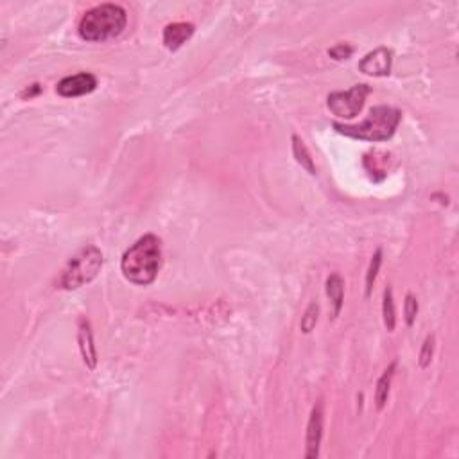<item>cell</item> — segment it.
<instances>
[{"mask_svg":"<svg viewBox=\"0 0 459 459\" xmlns=\"http://www.w3.org/2000/svg\"><path fill=\"white\" fill-rule=\"evenodd\" d=\"M160 268H162V241L153 233L140 237L122 255V275L135 286H151L158 276Z\"/></svg>","mask_w":459,"mask_h":459,"instance_id":"obj_1","label":"cell"},{"mask_svg":"<svg viewBox=\"0 0 459 459\" xmlns=\"http://www.w3.org/2000/svg\"><path fill=\"white\" fill-rule=\"evenodd\" d=\"M402 121L400 110L393 106H375L370 110V115L359 124H341L334 122V129L339 135L350 136L355 140L366 142H388L397 131Z\"/></svg>","mask_w":459,"mask_h":459,"instance_id":"obj_2","label":"cell"},{"mask_svg":"<svg viewBox=\"0 0 459 459\" xmlns=\"http://www.w3.org/2000/svg\"><path fill=\"white\" fill-rule=\"evenodd\" d=\"M128 13L118 4H101L83 15L79 22V36L86 41H108L126 29Z\"/></svg>","mask_w":459,"mask_h":459,"instance_id":"obj_3","label":"cell"},{"mask_svg":"<svg viewBox=\"0 0 459 459\" xmlns=\"http://www.w3.org/2000/svg\"><path fill=\"white\" fill-rule=\"evenodd\" d=\"M104 264L103 251L97 246H86L74 255L69 261L66 268L63 269L61 278H59V287L65 291L81 289L86 283L94 282L97 275L101 273Z\"/></svg>","mask_w":459,"mask_h":459,"instance_id":"obj_4","label":"cell"},{"mask_svg":"<svg viewBox=\"0 0 459 459\" xmlns=\"http://www.w3.org/2000/svg\"><path fill=\"white\" fill-rule=\"evenodd\" d=\"M371 89L368 85H355L346 92H332L327 97L328 110L341 118H353L363 110L364 101Z\"/></svg>","mask_w":459,"mask_h":459,"instance_id":"obj_5","label":"cell"},{"mask_svg":"<svg viewBox=\"0 0 459 459\" xmlns=\"http://www.w3.org/2000/svg\"><path fill=\"white\" fill-rule=\"evenodd\" d=\"M323 402H318L311 411L309 423H307V436H305V458L316 459L320 455L321 438H323Z\"/></svg>","mask_w":459,"mask_h":459,"instance_id":"obj_6","label":"cell"},{"mask_svg":"<svg viewBox=\"0 0 459 459\" xmlns=\"http://www.w3.org/2000/svg\"><path fill=\"white\" fill-rule=\"evenodd\" d=\"M393 65V52L388 47H378L368 52L359 61V70L371 78H386L391 72Z\"/></svg>","mask_w":459,"mask_h":459,"instance_id":"obj_7","label":"cell"},{"mask_svg":"<svg viewBox=\"0 0 459 459\" xmlns=\"http://www.w3.org/2000/svg\"><path fill=\"white\" fill-rule=\"evenodd\" d=\"M97 89V78L90 72H79L74 76H66L61 81L56 85V92L58 96L66 97H81L86 94H92Z\"/></svg>","mask_w":459,"mask_h":459,"instance_id":"obj_8","label":"cell"},{"mask_svg":"<svg viewBox=\"0 0 459 459\" xmlns=\"http://www.w3.org/2000/svg\"><path fill=\"white\" fill-rule=\"evenodd\" d=\"M78 343H79V352H81L83 363L89 370H96L97 366V348L94 345V334H92V325L86 318H79L78 323Z\"/></svg>","mask_w":459,"mask_h":459,"instance_id":"obj_9","label":"cell"},{"mask_svg":"<svg viewBox=\"0 0 459 459\" xmlns=\"http://www.w3.org/2000/svg\"><path fill=\"white\" fill-rule=\"evenodd\" d=\"M194 31H196L194 24H188V22L169 24V26L163 29V45H166L169 51L173 52L178 51L185 41L191 40Z\"/></svg>","mask_w":459,"mask_h":459,"instance_id":"obj_10","label":"cell"},{"mask_svg":"<svg viewBox=\"0 0 459 459\" xmlns=\"http://www.w3.org/2000/svg\"><path fill=\"white\" fill-rule=\"evenodd\" d=\"M327 296L332 303V320H336L341 314L345 300V282L339 273H332L327 278Z\"/></svg>","mask_w":459,"mask_h":459,"instance_id":"obj_11","label":"cell"},{"mask_svg":"<svg viewBox=\"0 0 459 459\" xmlns=\"http://www.w3.org/2000/svg\"><path fill=\"white\" fill-rule=\"evenodd\" d=\"M395 370H397V360L390 364L386 368V371L380 375V378L377 380V388H375V408L378 411L386 408L388 398H390V390H391V380L395 377Z\"/></svg>","mask_w":459,"mask_h":459,"instance_id":"obj_12","label":"cell"},{"mask_svg":"<svg viewBox=\"0 0 459 459\" xmlns=\"http://www.w3.org/2000/svg\"><path fill=\"white\" fill-rule=\"evenodd\" d=\"M291 142H293V155L294 158H296V162L301 166V169L307 171L311 176H316V166H314L313 156H311L309 149H307V146L303 143V140L298 135H293Z\"/></svg>","mask_w":459,"mask_h":459,"instance_id":"obj_13","label":"cell"},{"mask_svg":"<svg viewBox=\"0 0 459 459\" xmlns=\"http://www.w3.org/2000/svg\"><path fill=\"white\" fill-rule=\"evenodd\" d=\"M382 318H384L388 332H393L397 327V311H395L393 289L390 286L384 289V294H382Z\"/></svg>","mask_w":459,"mask_h":459,"instance_id":"obj_14","label":"cell"},{"mask_svg":"<svg viewBox=\"0 0 459 459\" xmlns=\"http://www.w3.org/2000/svg\"><path fill=\"white\" fill-rule=\"evenodd\" d=\"M380 264H382V250H377V251H375L373 257H371L370 266H368V273H366V293H364V296H366V298H370L371 293H373V286H375V280H377V275H378V269H380Z\"/></svg>","mask_w":459,"mask_h":459,"instance_id":"obj_15","label":"cell"},{"mask_svg":"<svg viewBox=\"0 0 459 459\" xmlns=\"http://www.w3.org/2000/svg\"><path fill=\"white\" fill-rule=\"evenodd\" d=\"M318 314H320V307H318V303H311L309 307H307V311L303 313V316H301V321H300V328L303 334L313 332V328L316 327L318 323Z\"/></svg>","mask_w":459,"mask_h":459,"instance_id":"obj_16","label":"cell"},{"mask_svg":"<svg viewBox=\"0 0 459 459\" xmlns=\"http://www.w3.org/2000/svg\"><path fill=\"white\" fill-rule=\"evenodd\" d=\"M418 300H416L415 294L409 293L405 296V303H404V316H405V323L408 327H413L416 321V316H418Z\"/></svg>","mask_w":459,"mask_h":459,"instance_id":"obj_17","label":"cell"},{"mask_svg":"<svg viewBox=\"0 0 459 459\" xmlns=\"http://www.w3.org/2000/svg\"><path fill=\"white\" fill-rule=\"evenodd\" d=\"M353 52H355V49L348 44H338L334 45V47L328 49V56H331L332 59H336V61H345V59H350Z\"/></svg>","mask_w":459,"mask_h":459,"instance_id":"obj_18","label":"cell"},{"mask_svg":"<svg viewBox=\"0 0 459 459\" xmlns=\"http://www.w3.org/2000/svg\"><path fill=\"white\" fill-rule=\"evenodd\" d=\"M433 353H434V336H427L425 341L422 345V352H420L418 357V364L420 368H427L433 360Z\"/></svg>","mask_w":459,"mask_h":459,"instance_id":"obj_19","label":"cell"},{"mask_svg":"<svg viewBox=\"0 0 459 459\" xmlns=\"http://www.w3.org/2000/svg\"><path fill=\"white\" fill-rule=\"evenodd\" d=\"M40 92H41V86L38 85V83H34V85L27 86V89L20 94V97H22V99H33V97H36Z\"/></svg>","mask_w":459,"mask_h":459,"instance_id":"obj_20","label":"cell"}]
</instances>
